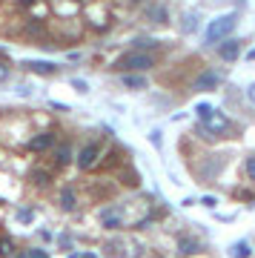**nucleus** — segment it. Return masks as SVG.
<instances>
[{"mask_svg": "<svg viewBox=\"0 0 255 258\" xmlns=\"http://www.w3.org/2000/svg\"><path fill=\"white\" fill-rule=\"evenodd\" d=\"M218 55L224 57V60H235V57L241 55V40H224L218 46Z\"/></svg>", "mask_w": 255, "mask_h": 258, "instance_id": "0eeeda50", "label": "nucleus"}, {"mask_svg": "<svg viewBox=\"0 0 255 258\" xmlns=\"http://www.w3.org/2000/svg\"><path fill=\"white\" fill-rule=\"evenodd\" d=\"M15 218H18L20 224H32V221H35V212H32V210H18V212H15Z\"/></svg>", "mask_w": 255, "mask_h": 258, "instance_id": "dca6fc26", "label": "nucleus"}, {"mask_svg": "<svg viewBox=\"0 0 255 258\" xmlns=\"http://www.w3.org/2000/svg\"><path fill=\"white\" fill-rule=\"evenodd\" d=\"M246 95H249V101L255 103V83H252V86H249V89H246Z\"/></svg>", "mask_w": 255, "mask_h": 258, "instance_id": "bb28decb", "label": "nucleus"}, {"mask_svg": "<svg viewBox=\"0 0 255 258\" xmlns=\"http://www.w3.org/2000/svg\"><path fill=\"white\" fill-rule=\"evenodd\" d=\"M178 249H181V255H195V252H198V241L181 238V241H178Z\"/></svg>", "mask_w": 255, "mask_h": 258, "instance_id": "f8f14e48", "label": "nucleus"}, {"mask_svg": "<svg viewBox=\"0 0 255 258\" xmlns=\"http://www.w3.org/2000/svg\"><path fill=\"white\" fill-rule=\"evenodd\" d=\"M149 141H152V144H155V147H161V132H158V129H155V132H152V135H149Z\"/></svg>", "mask_w": 255, "mask_h": 258, "instance_id": "4be33fe9", "label": "nucleus"}, {"mask_svg": "<svg viewBox=\"0 0 255 258\" xmlns=\"http://www.w3.org/2000/svg\"><path fill=\"white\" fill-rule=\"evenodd\" d=\"M246 175H249V181H255V155L246 158Z\"/></svg>", "mask_w": 255, "mask_h": 258, "instance_id": "6ab92c4d", "label": "nucleus"}, {"mask_svg": "<svg viewBox=\"0 0 255 258\" xmlns=\"http://www.w3.org/2000/svg\"><path fill=\"white\" fill-rule=\"evenodd\" d=\"M204 129H207V132H215V135H221V132H227V129H229V118H227V115H221V112L215 109L210 118L204 120Z\"/></svg>", "mask_w": 255, "mask_h": 258, "instance_id": "39448f33", "label": "nucleus"}, {"mask_svg": "<svg viewBox=\"0 0 255 258\" xmlns=\"http://www.w3.org/2000/svg\"><path fill=\"white\" fill-rule=\"evenodd\" d=\"M212 112H215V109H212L210 103H198V106H195V115H198L201 120H207V118L212 115Z\"/></svg>", "mask_w": 255, "mask_h": 258, "instance_id": "2eb2a0df", "label": "nucleus"}, {"mask_svg": "<svg viewBox=\"0 0 255 258\" xmlns=\"http://www.w3.org/2000/svg\"><path fill=\"white\" fill-rule=\"evenodd\" d=\"M75 83V89H78V92H86V81H72Z\"/></svg>", "mask_w": 255, "mask_h": 258, "instance_id": "b1692460", "label": "nucleus"}, {"mask_svg": "<svg viewBox=\"0 0 255 258\" xmlns=\"http://www.w3.org/2000/svg\"><path fill=\"white\" fill-rule=\"evenodd\" d=\"M6 78H9V66L0 63V81H6Z\"/></svg>", "mask_w": 255, "mask_h": 258, "instance_id": "393cba45", "label": "nucleus"}, {"mask_svg": "<svg viewBox=\"0 0 255 258\" xmlns=\"http://www.w3.org/2000/svg\"><path fill=\"white\" fill-rule=\"evenodd\" d=\"M75 3H81V0H75Z\"/></svg>", "mask_w": 255, "mask_h": 258, "instance_id": "c756f323", "label": "nucleus"}, {"mask_svg": "<svg viewBox=\"0 0 255 258\" xmlns=\"http://www.w3.org/2000/svg\"><path fill=\"white\" fill-rule=\"evenodd\" d=\"M12 252V241L9 238H0V258H6Z\"/></svg>", "mask_w": 255, "mask_h": 258, "instance_id": "a211bd4d", "label": "nucleus"}, {"mask_svg": "<svg viewBox=\"0 0 255 258\" xmlns=\"http://www.w3.org/2000/svg\"><path fill=\"white\" fill-rule=\"evenodd\" d=\"M221 78H224V75L215 72V69H210V72H201L198 78H195V83H192V89H195V92H210V89H215V86L221 83Z\"/></svg>", "mask_w": 255, "mask_h": 258, "instance_id": "7ed1b4c3", "label": "nucleus"}, {"mask_svg": "<svg viewBox=\"0 0 255 258\" xmlns=\"http://www.w3.org/2000/svg\"><path fill=\"white\" fill-rule=\"evenodd\" d=\"M15 258H29V252H18V255H15Z\"/></svg>", "mask_w": 255, "mask_h": 258, "instance_id": "c85d7f7f", "label": "nucleus"}, {"mask_svg": "<svg viewBox=\"0 0 255 258\" xmlns=\"http://www.w3.org/2000/svg\"><path fill=\"white\" fill-rule=\"evenodd\" d=\"M52 144H55V135H52V132H40V135H35V138L29 141L26 147L32 149V152H43V149H49Z\"/></svg>", "mask_w": 255, "mask_h": 258, "instance_id": "423d86ee", "label": "nucleus"}, {"mask_svg": "<svg viewBox=\"0 0 255 258\" xmlns=\"http://www.w3.org/2000/svg\"><path fill=\"white\" fill-rule=\"evenodd\" d=\"M29 258H49V252H46V249H32Z\"/></svg>", "mask_w": 255, "mask_h": 258, "instance_id": "412c9836", "label": "nucleus"}, {"mask_svg": "<svg viewBox=\"0 0 255 258\" xmlns=\"http://www.w3.org/2000/svg\"><path fill=\"white\" fill-rule=\"evenodd\" d=\"M18 3H20V6H23V9H29V6H35L37 0H18Z\"/></svg>", "mask_w": 255, "mask_h": 258, "instance_id": "a878e982", "label": "nucleus"}, {"mask_svg": "<svg viewBox=\"0 0 255 258\" xmlns=\"http://www.w3.org/2000/svg\"><path fill=\"white\" fill-rule=\"evenodd\" d=\"M235 15H224V18L212 20L210 29H207V43H218V40H224V37L235 29Z\"/></svg>", "mask_w": 255, "mask_h": 258, "instance_id": "f03ea898", "label": "nucleus"}, {"mask_svg": "<svg viewBox=\"0 0 255 258\" xmlns=\"http://www.w3.org/2000/svg\"><path fill=\"white\" fill-rule=\"evenodd\" d=\"M32 178H35V184H49V172H43V169H35V172H32Z\"/></svg>", "mask_w": 255, "mask_h": 258, "instance_id": "f3484780", "label": "nucleus"}, {"mask_svg": "<svg viewBox=\"0 0 255 258\" xmlns=\"http://www.w3.org/2000/svg\"><path fill=\"white\" fill-rule=\"evenodd\" d=\"M149 15H152L158 23H164V20H166V12H164V9H149Z\"/></svg>", "mask_w": 255, "mask_h": 258, "instance_id": "aec40b11", "label": "nucleus"}, {"mask_svg": "<svg viewBox=\"0 0 255 258\" xmlns=\"http://www.w3.org/2000/svg\"><path fill=\"white\" fill-rule=\"evenodd\" d=\"M98 158H100V147L98 144H86V147L78 152V166H81V169H92V166L98 164Z\"/></svg>", "mask_w": 255, "mask_h": 258, "instance_id": "20e7f679", "label": "nucleus"}, {"mask_svg": "<svg viewBox=\"0 0 255 258\" xmlns=\"http://www.w3.org/2000/svg\"><path fill=\"white\" fill-rule=\"evenodd\" d=\"M249 255H252V249H249L246 241H235V244L229 247V258H249Z\"/></svg>", "mask_w": 255, "mask_h": 258, "instance_id": "1a4fd4ad", "label": "nucleus"}, {"mask_svg": "<svg viewBox=\"0 0 255 258\" xmlns=\"http://www.w3.org/2000/svg\"><path fill=\"white\" fill-rule=\"evenodd\" d=\"M60 207H63V210H75V207H78V204H75V192L69 189V186L60 189Z\"/></svg>", "mask_w": 255, "mask_h": 258, "instance_id": "ddd939ff", "label": "nucleus"}, {"mask_svg": "<svg viewBox=\"0 0 255 258\" xmlns=\"http://www.w3.org/2000/svg\"><path fill=\"white\" fill-rule=\"evenodd\" d=\"M152 66H155V57L141 52V49L126 52L115 60V69H120V72H144V69H152Z\"/></svg>", "mask_w": 255, "mask_h": 258, "instance_id": "f257e3e1", "label": "nucleus"}, {"mask_svg": "<svg viewBox=\"0 0 255 258\" xmlns=\"http://www.w3.org/2000/svg\"><path fill=\"white\" fill-rule=\"evenodd\" d=\"M100 221H103L106 230H118V227H120V215H118V212H112V210H106L103 215H100Z\"/></svg>", "mask_w": 255, "mask_h": 258, "instance_id": "9b49d317", "label": "nucleus"}, {"mask_svg": "<svg viewBox=\"0 0 255 258\" xmlns=\"http://www.w3.org/2000/svg\"><path fill=\"white\" fill-rule=\"evenodd\" d=\"M55 155H57V164H69V161H72V147H69V144H60Z\"/></svg>", "mask_w": 255, "mask_h": 258, "instance_id": "4468645a", "label": "nucleus"}, {"mask_svg": "<svg viewBox=\"0 0 255 258\" xmlns=\"http://www.w3.org/2000/svg\"><path fill=\"white\" fill-rule=\"evenodd\" d=\"M78 258H98L95 252H83V255H78Z\"/></svg>", "mask_w": 255, "mask_h": 258, "instance_id": "cd10ccee", "label": "nucleus"}, {"mask_svg": "<svg viewBox=\"0 0 255 258\" xmlns=\"http://www.w3.org/2000/svg\"><path fill=\"white\" fill-rule=\"evenodd\" d=\"M132 3H138V0H132Z\"/></svg>", "mask_w": 255, "mask_h": 258, "instance_id": "7c9ffc66", "label": "nucleus"}, {"mask_svg": "<svg viewBox=\"0 0 255 258\" xmlns=\"http://www.w3.org/2000/svg\"><path fill=\"white\" fill-rule=\"evenodd\" d=\"M26 66H29L35 75H55V72H57V66L49 63V60H29Z\"/></svg>", "mask_w": 255, "mask_h": 258, "instance_id": "6e6552de", "label": "nucleus"}, {"mask_svg": "<svg viewBox=\"0 0 255 258\" xmlns=\"http://www.w3.org/2000/svg\"><path fill=\"white\" fill-rule=\"evenodd\" d=\"M195 26H198V23H195V15H192V18H186V26H183V29H186V32H192Z\"/></svg>", "mask_w": 255, "mask_h": 258, "instance_id": "5701e85b", "label": "nucleus"}, {"mask_svg": "<svg viewBox=\"0 0 255 258\" xmlns=\"http://www.w3.org/2000/svg\"><path fill=\"white\" fill-rule=\"evenodd\" d=\"M120 81H123L126 89H146V78L144 75H123Z\"/></svg>", "mask_w": 255, "mask_h": 258, "instance_id": "9d476101", "label": "nucleus"}]
</instances>
